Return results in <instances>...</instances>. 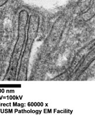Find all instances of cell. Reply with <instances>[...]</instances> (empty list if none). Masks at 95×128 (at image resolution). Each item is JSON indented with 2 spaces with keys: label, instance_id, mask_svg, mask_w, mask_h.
Returning <instances> with one entry per match:
<instances>
[{
  "label": "cell",
  "instance_id": "cell-1",
  "mask_svg": "<svg viewBox=\"0 0 95 128\" xmlns=\"http://www.w3.org/2000/svg\"><path fill=\"white\" fill-rule=\"evenodd\" d=\"M92 0H87V3H88V4H89L90 3H91Z\"/></svg>",
  "mask_w": 95,
  "mask_h": 128
}]
</instances>
